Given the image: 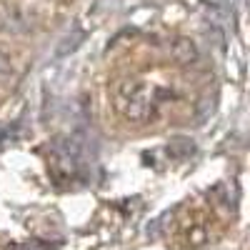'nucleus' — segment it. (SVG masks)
<instances>
[{"mask_svg": "<svg viewBox=\"0 0 250 250\" xmlns=\"http://www.w3.org/2000/svg\"><path fill=\"white\" fill-rule=\"evenodd\" d=\"M113 100H115V108L130 123H145L153 115V100L145 83H138V80L118 83L113 90Z\"/></svg>", "mask_w": 250, "mask_h": 250, "instance_id": "obj_1", "label": "nucleus"}, {"mask_svg": "<svg viewBox=\"0 0 250 250\" xmlns=\"http://www.w3.org/2000/svg\"><path fill=\"white\" fill-rule=\"evenodd\" d=\"M85 165V148L78 138H60L53 145V168L60 178H75Z\"/></svg>", "mask_w": 250, "mask_h": 250, "instance_id": "obj_2", "label": "nucleus"}, {"mask_svg": "<svg viewBox=\"0 0 250 250\" xmlns=\"http://www.w3.org/2000/svg\"><path fill=\"white\" fill-rule=\"evenodd\" d=\"M10 73H13V65H10V58L0 50V83L3 80H8L10 78Z\"/></svg>", "mask_w": 250, "mask_h": 250, "instance_id": "obj_6", "label": "nucleus"}, {"mask_svg": "<svg viewBox=\"0 0 250 250\" xmlns=\"http://www.w3.org/2000/svg\"><path fill=\"white\" fill-rule=\"evenodd\" d=\"M245 3H248V8H250V0H245Z\"/></svg>", "mask_w": 250, "mask_h": 250, "instance_id": "obj_7", "label": "nucleus"}, {"mask_svg": "<svg viewBox=\"0 0 250 250\" xmlns=\"http://www.w3.org/2000/svg\"><path fill=\"white\" fill-rule=\"evenodd\" d=\"M85 38H88V33L83 30V28H70L68 35L58 43V48H55V58H65V55L75 53L83 43H85Z\"/></svg>", "mask_w": 250, "mask_h": 250, "instance_id": "obj_4", "label": "nucleus"}, {"mask_svg": "<svg viewBox=\"0 0 250 250\" xmlns=\"http://www.w3.org/2000/svg\"><path fill=\"white\" fill-rule=\"evenodd\" d=\"M165 150H168V155L173 160H188V158L195 153V143L190 138H173Z\"/></svg>", "mask_w": 250, "mask_h": 250, "instance_id": "obj_5", "label": "nucleus"}, {"mask_svg": "<svg viewBox=\"0 0 250 250\" xmlns=\"http://www.w3.org/2000/svg\"><path fill=\"white\" fill-rule=\"evenodd\" d=\"M170 58L175 60V65L180 68H190L193 62H198V45L193 43L190 38H175L173 40V45H170Z\"/></svg>", "mask_w": 250, "mask_h": 250, "instance_id": "obj_3", "label": "nucleus"}]
</instances>
